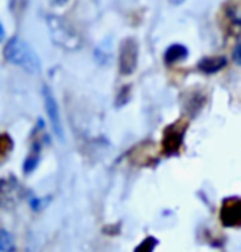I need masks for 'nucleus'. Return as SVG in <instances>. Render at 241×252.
<instances>
[{
    "mask_svg": "<svg viewBox=\"0 0 241 252\" xmlns=\"http://www.w3.org/2000/svg\"><path fill=\"white\" fill-rule=\"evenodd\" d=\"M233 61H235L236 64L241 66V43L236 46L235 51H233Z\"/></svg>",
    "mask_w": 241,
    "mask_h": 252,
    "instance_id": "obj_12",
    "label": "nucleus"
},
{
    "mask_svg": "<svg viewBox=\"0 0 241 252\" xmlns=\"http://www.w3.org/2000/svg\"><path fill=\"white\" fill-rule=\"evenodd\" d=\"M13 142L8 135H0V158H3L12 150Z\"/></svg>",
    "mask_w": 241,
    "mask_h": 252,
    "instance_id": "obj_11",
    "label": "nucleus"
},
{
    "mask_svg": "<svg viewBox=\"0 0 241 252\" xmlns=\"http://www.w3.org/2000/svg\"><path fill=\"white\" fill-rule=\"evenodd\" d=\"M3 56L8 63L18 66L30 74H36L41 71V61L38 55L35 53L30 43L20 36H13L7 41L5 48H3Z\"/></svg>",
    "mask_w": 241,
    "mask_h": 252,
    "instance_id": "obj_1",
    "label": "nucleus"
},
{
    "mask_svg": "<svg viewBox=\"0 0 241 252\" xmlns=\"http://www.w3.org/2000/svg\"><path fill=\"white\" fill-rule=\"evenodd\" d=\"M66 2H68V0H55V3H58V5H63Z\"/></svg>",
    "mask_w": 241,
    "mask_h": 252,
    "instance_id": "obj_15",
    "label": "nucleus"
},
{
    "mask_svg": "<svg viewBox=\"0 0 241 252\" xmlns=\"http://www.w3.org/2000/svg\"><path fill=\"white\" fill-rule=\"evenodd\" d=\"M41 96H43L46 117H48V121L51 124V129H53L55 135L58 137L60 140H63V124H61V114H60L58 102H56V99H55V94L45 84V86L41 88Z\"/></svg>",
    "mask_w": 241,
    "mask_h": 252,
    "instance_id": "obj_4",
    "label": "nucleus"
},
{
    "mask_svg": "<svg viewBox=\"0 0 241 252\" xmlns=\"http://www.w3.org/2000/svg\"><path fill=\"white\" fill-rule=\"evenodd\" d=\"M226 64H228V60L225 56H207V58H202L198 61L197 68L205 74H213L223 69Z\"/></svg>",
    "mask_w": 241,
    "mask_h": 252,
    "instance_id": "obj_7",
    "label": "nucleus"
},
{
    "mask_svg": "<svg viewBox=\"0 0 241 252\" xmlns=\"http://www.w3.org/2000/svg\"><path fill=\"white\" fill-rule=\"evenodd\" d=\"M46 25H48L50 36L53 38V41L58 46H61V48H65V50H69V51L79 48L81 40H79L76 30H74L66 20H63L61 17L50 15L46 18Z\"/></svg>",
    "mask_w": 241,
    "mask_h": 252,
    "instance_id": "obj_2",
    "label": "nucleus"
},
{
    "mask_svg": "<svg viewBox=\"0 0 241 252\" xmlns=\"http://www.w3.org/2000/svg\"><path fill=\"white\" fill-rule=\"evenodd\" d=\"M220 220L226 227L241 226V198H226L220 209Z\"/></svg>",
    "mask_w": 241,
    "mask_h": 252,
    "instance_id": "obj_5",
    "label": "nucleus"
},
{
    "mask_svg": "<svg viewBox=\"0 0 241 252\" xmlns=\"http://www.w3.org/2000/svg\"><path fill=\"white\" fill-rule=\"evenodd\" d=\"M169 2L172 3V5H180V3H183L185 0H169Z\"/></svg>",
    "mask_w": 241,
    "mask_h": 252,
    "instance_id": "obj_14",
    "label": "nucleus"
},
{
    "mask_svg": "<svg viewBox=\"0 0 241 252\" xmlns=\"http://www.w3.org/2000/svg\"><path fill=\"white\" fill-rule=\"evenodd\" d=\"M5 40V27H3V23L0 22V43Z\"/></svg>",
    "mask_w": 241,
    "mask_h": 252,
    "instance_id": "obj_13",
    "label": "nucleus"
},
{
    "mask_svg": "<svg viewBox=\"0 0 241 252\" xmlns=\"http://www.w3.org/2000/svg\"><path fill=\"white\" fill-rule=\"evenodd\" d=\"M13 251V237L7 231L0 229V252H12Z\"/></svg>",
    "mask_w": 241,
    "mask_h": 252,
    "instance_id": "obj_9",
    "label": "nucleus"
},
{
    "mask_svg": "<svg viewBox=\"0 0 241 252\" xmlns=\"http://www.w3.org/2000/svg\"><path fill=\"white\" fill-rule=\"evenodd\" d=\"M139 61V45L134 38H126L119 48V71L121 74H132Z\"/></svg>",
    "mask_w": 241,
    "mask_h": 252,
    "instance_id": "obj_3",
    "label": "nucleus"
},
{
    "mask_svg": "<svg viewBox=\"0 0 241 252\" xmlns=\"http://www.w3.org/2000/svg\"><path fill=\"white\" fill-rule=\"evenodd\" d=\"M187 56H188L187 46H183L180 43H173V45H170L167 48L164 58H165V63H167V64H173V63H177V61L185 60Z\"/></svg>",
    "mask_w": 241,
    "mask_h": 252,
    "instance_id": "obj_8",
    "label": "nucleus"
},
{
    "mask_svg": "<svg viewBox=\"0 0 241 252\" xmlns=\"http://www.w3.org/2000/svg\"><path fill=\"white\" fill-rule=\"evenodd\" d=\"M155 246H157V239H154V237H147V239H144L139 246L136 247L134 252H154Z\"/></svg>",
    "mask_w": 241,
    "mask_h": 252,
    "instance_id": "obj_10",
    "label": "nucleus"
},
{
    "mask_svg": "<svg viewBox=\"0 0 241 252\" xmlns=\"http://www.w3.org/2000/svg\"><path fill=\"white\" fill-rule=\"evenodd\" d=\"M185 124L175 122L170 127H167L164 132V140H162V149L165 154H177L182 147L183 134H185Z\"/></svg>",
    "mask_w": 241,
    "mask_h": 252,
    "instance_id": "obj_6",
    "label": "nucleus"
}]
</instances>
